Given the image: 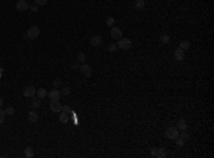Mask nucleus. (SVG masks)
Returning a JSON list of instances; mask_svg holds the SVG:
<instances>
[{
	"mask_svg": "<svg viewBox=\"0 0 214 158\" xmlns=\"http://www.w3.org/2000/svg\"><path fill=\"white\" fill-rule=\"evenodd\" d=\"M34 3H36L37 6H44V4L47 3V0H34Z\"/></svg>",
	"mask_w": 214,
	"mask_h": 158,
	"instance_id": "obj_32",
	"label": "nucleus"
},
{
	"mask_svg": "<svg viewBox=\"0 0 214 158\" xmlns=\"http://www.w3.org/2000/svg\"><path fill=\"white\" fill-rule=\"evenodd\" d=\"M117 48L120 50H130L131 48V40L128 39H119V43H117Z\"/></svg>",
	"mask_w": 214,
	"mask_h": 158,
	"instance_id": "obj_3",
	"label": "nucleus"
},
{
	"mask_svg": "<svg viewBox=\"0 0 214 158\" xmlns=\"http://www.w3.org/2000/svg\"><path fill=\"white\" fill-rule=\"evenodd\" d=\"M29 9H30L32 11H37V10H39V6H37V4L34 3V4H32V6H29Z\"/></svg>",
	"mask_w": 214,
	"mask_h": 158,
	"instance_id": "obj_33",
	"label": "nucleus"
},
{
	"mask_svg": "<svg viewBox=\"0 0 214 158\" xmlns=\"http://www.w3.org/2000/svg\"><path fill=\"white\" fill-rule=\"evenodd\" d=\"M1 104H3V98L0 97V107H1Z\"/></svg>",
	"mask_w": 214,
	"mask_h": 158,
	"instance_id": "obj_35",
	"label": "nucleus"
},
{
	"mask_svg": "<svg viewBox=\"0 0 214 158\" xmlns=\"http://www.w3.org/2000/svg\"><path fill=\"white\" fill-rule=\"evenodd\" d=\"M150 154H151L153 157H159V158H164L166 155H167L164 147H154V148H151Z\"/></svg>",
	"mask_w": 214,
	"mask_h": 158,
	"instance_id": "obj_2",
	"label": "nucleus"
},
{
	"mask_svg": "<svg viewBox=\"0 0 214 158\" xmlns=\"http://www.w3.org/2000/svg\"><path fill=\"white\" fill-rule=\"evenodd\" d=\"M61 111H64V113L69 114V113H72V108H70L67 104H64V106H61Z\"/></svg>",
	"mask_w": 214,
	"mask_h": 158,
	"instance_id": "obj_30",
	"label": "nucleus"
},
{
	"mask_svg": "<svg viewBox=\"0 0 214 158\" xmlns=\"http://www.w3.org/2000/svg\"><path fill=\"white\" fill-rule=\"evenodd\" d=\"M174 57H176V60L181 61V60L184 58V50H181V48H177V50L174 51Z\"/></svg>",
	"mask_w": 214,
	"mask_h": 158,
	"instance_id": "obj_16",
	"label": "nucleus"
},
{
	"mask_svg": "<svg viewBox=\"0 0 214 158\" xmlns=\"http://www.w3.org/2000/svg\"><path fill=\"white\" fill-rule=\"evenodd\" d=\"M134 7H136L137 10H143V9L146 7V1H144V0H136Z\"/></svg>",
	"mask_w": 214,
	"mask_h": 158,
	"instance_id": "obj_17",
	"label": "nucleus"
},
{
	"mask_svg": "<svg viewBox=\"0 0 214 158\" xmlns=\"http://www.w3.org/2000/svg\"><path fill=\"white\" fill-rule=\"evenodd\" d=\"M39 36H40V29H39L37 26H32V27H29V30L26 32V37H27V39L34 40V39H37Z\"/></svg>",
	"mask_w": 214,
	"mask_h": 158,
	"instance_id": "obj_1",
	"label": "nucleus"
},
{
	"mask_svg": "<svg viewBox=\"0 0 214 158\" xmlns=\"http://www.w3.org/2000/svg\"><path fill=\"white\" fill-rule=\"evenodd\" d=\"M59 121H60L61 124H67V122H69V114L64 113V111H60V113H59Z\"/></svg>",
	"mask_w": 214,
	"mask_h": 158,
	"instance_id": "obj_14",
	"label": "nucleus"
},
{
	"mask_svg": "<svg viewBox=\"0 0 214 158\" xmlns=\"http://www.w3.org/2000/svg\"><path fill=\"white\" fill-rule=\"evenodd\" d=\"M29 121H30V122H37V121H39V114H37L34 110H32V111L29 113Z\"/></svg>",
	"mask_w": 214,
	"mask_h": 158,
	"instance_id": "obj_15",
	"label": "nucleus"
},
{
	"mask_svg": "<svg viewBox=\"0 0 214 158\" xmlns=\"http://www.w3.org/2000/svg\"><path fill=\"white\" fill-rule=\"evenodd\" d=\"M122 30L119 29V27H111V32H110V36L113 37V39H116V40H119V39H122Z\"/></svg>",
	"mask_w": 214,
	"mask_h": 158,
	"instance_id": "obj_11",
	"label": "nucleus"
},
{
	"mask_svg": "<svg viewBox=\"0 0 214 158\" xmlns=\"http://www.w3.org/2000/svg\"><path fill=\"white\" fill-rule=\"evenodd\" d=\"M36 95H37L39 98H43V97L47 95V91H46L44 88H39V90H36Z\"/></svg>",
	"mask_w": 214,
	"mask_h": 158,
	"instance_id": "obj_21",
	"label": "nucleus"
},
{
	"mask_svg": "<svg viewBox=\"0 0 214 158\" xmlns=\"http://www.w3.org/2000/svg\"><path fill=\"white\" fill-rule=\"evenodd\" d=\"M101 41H103V39H101L100 34H94V36L90 39V44H91L93 47H99V46H101Z\"/></svg>",
	"mask_w": 214,
	"mask_h": 158,
	"instance_id": "obj_10",
	"label": "nucleus"
},
{
	"mask_svg": "<svg viewBox=\"0 0 214 158\" xmlns=\"http://www.w3.org/2000/svg\"><path fill=\"white\" fill-rule=\"evenodd\" d=\"M178 48H181V50H184V51H186V50H188V48H190V41H187V40L181 41V43H180V47H178Z\"/></svg>",
	"mask_w": 214,
	"mask_h": 158,
	"instance_id": "obj_19",
	"label": "nucleus"
},
{
	"mask_svg": "<svg viewBox=\"0 0 214 158\" xmlns=\"http://www.w3.org/2000/svg\"><path fill=\"white\" fill-rule=\"evenodd\" d=\"M4 113H6V114H9V116H13V114H14V108H13L11 106H9V107L4 110Z\"/></svg>",
	"mask_w": 214,
	"mask_h": 158,
	"instance_id": "obj_26",
	"label": "nucleus"
},
{
	"mask_svg": "<svg viewBox=\"0 0 214 158\" xmlns=\"http://www.w3.org/2000/svg\"><path fill=\"white\" fill-rule=\"evenodd\" d=\"M73 70H79L80 69V63H72V66H70Z\"/></svg>",
	"mask_w": 214,
	"mask_h": 158,
	"instance_id": "obj_34",
	"label": "nucleus"
},
{
	"mask_svg": "<svg viewBox=\"0 0 214 158\" xmlns=\"http://www.w3.org/2000/svg\"><path fill=\"white\" fill-rule=\"evenodd\" d=\"M107 50H109V51H111V53H113V51H116V50H117V44H114V43H111V44H109V47H107Z\"/></svg>",
	"mask_w": 214,
	"mask_h": 158,
	"instance_id": "obj_28",
	"label": "nucleus"
},
{
	"mask_svg": "<svg viewBox=\"0 0 214 158\" xmlns=\"http://www.w3.org/2000/svg\"><path fill=\"white\" fill-rule=\"evenodd\" d=\"M4 118H6V113H4V110L0 108V124L4 122Z\"/></svg>",
	"mask_w": 214,
	"mask_h": 158,
	"instance_id": "obj_29",
	"label": "nucleus"
},
{
	"mask_svg": "<svg viewBox=\"0 0 214 158\" xmlns=\"http://www.w3.org/2000/svg\"><path fill=\"white\" fill-rule=\"evenodd\" d=\"M34 94H36V88H34L33 85H26V87L23 88V95H24V97L32 98Z\"/></svg>",
	"mask_w": 214,
	"mask_h": 158,
	"instance_id": "obj_7",
	"label": "nucleus"
},
{
	"mask_svg": "<svg viewBox=\"0 0 214 158\" xmlns=\"http://www.w3.org/2000/svg\"><path fill=\"white\" fill-rule=\"evenodd\" d=\"M187 127H188V125H187V121H186V120L184 118L178 120V122H177V130H178V131H184V130H187Z\"/></svg>",
	"mask_w": 214,
	"mask_h": 158,
	"instance_id": "obj_13",
	"label": "nucleus"
},
{
	"mask_svg": "<svg viewBox=\"0 0 214 158\" xmlns=\"http://www.w3.org/2000/svg\"><path fill=\"white\" fill-rule=\"evenodd\" d=\"M50 110L54 114H59L61 111V104L59 103V100H50Z\"/></svg>",
	"mask_w": 214,
	"mask_h": 158,
	"instance_id": "obj_5",
	"label": "nucleus"
},
{
	"mask_svg": "<svg viewBox=\"0 0 214 158\" xmlns=\"http://www.w3.org/2000/svg\"><path fill=\"white\" fill-rule=\"evenodd\" d=\"M80 73H82L84 77H90V76L93 74V70H91V67H90L88 64L82 63V64H80Z\"/></svg>",
	"mask_w": 214,
	"mask_h": 158,
	"instance_id": "obj_6",
	"label": "nucleus"
},
{
	"mask_svg": "<svg viewBox=\"0 0 214 158\" xmlns=\"http://www.w3.org/2000/svg\"><path fill=\"white\" fill-rule=\"evenodd\" d=\"M47 97H49L50 100H60L61 93H60V90H59V88H53L51 91H49V93H47Z\"/></svg>",
	"mask_w": 214,
	"mask_h": 158,
	"instance_id": "obj_9",
	"label": "nucleus"
},
{
	"mask_svg": "<svg viewBox=\"0 0 214 158\" xmlns=\"http://www.w3.org/2000/svg\"><path fill=\"white\" fill-rule=\"evenodd\" d=\"M24 155L27 158H32L33 155H34V151H33V148L32 147H26L24 148Z\"/></svg>",
	"mask_w": 214,
	"mask_h": 158,
	"instance_id": "obj_18",
	"label": "nucleus"
},
{
	"mask_svg": "<svg viewBox=\"0 0 214 158\" xmlns=\"http://www.w3.org/2000/svg\"><path fill=\"white\" fill-rule=\"evenodd\" d=\"M27 9H29L27 0H19V1L16 3V10H17V11H26Z\"/></svg>",
	"mask_w": 214,
	"mask_h": 158,
	"instance_id": "obj_8",
	"label": "nucleus"
},
{
	"mask_svg": "<svg viewBox=\"0 0 214 158\" xmlns=\"http://www.w3.org/2000/svg\"><path fill=\"white\" fill-rule=\"evenodd\" d=\"M30 107H32L33 110H36V108L40 107V98H39L37 95H36V97H34V95L32 97V100H30Z\"/></svg>",
	"mask_w": 214,
	"mask_h": 158,
	"instance_id": "obj_12",
	"label": "nucleus"
},
{
	"mask_svg": "<svg viewBox=\"0 0 214 158\" xmlns=\"http://www.w3.org/2000/svg\"><path fill=\"white\" fill-rule=\"evenodd\" d=\"M184 143H186V140H183V138H180V137H177V138H176V144H177L178 147H183V145H184Z\"/></svg>",
	"mask_w": 214,
	"mask_h": 158,
	"instance_id": "obj_27",
	"label": "nucleus"
},
{
	"mask_svg": "<svg viewBox=\"0 0 214 158\" xmlns=\"http://www.w3.org/2000/svg\"><path fill=\"white\" fill-rule=\"evenodd\" d=\"M77 61H79V63H84V61H86V54H84V53H82V51H80V53L77 54Z\"/></svg>",
	"mask_w": 214,
	"mask_h": 158,
	"instance_id": "obj_23",
	"label": "nucleus"
},
{
	"mask_svg": "<svg viewBox=\"0 0 214 158\" xmlns=\"http://www.w3.org/2000/svg\"><path fill=\"white\" fill-rule=\"evenodd\" d=\"M53 85H54V88H59L60 85H61V81L59 79H56V80H53Z\"/></svg>",
	"mask_w": 214,
	"mask_h": 158,
	"instance_id": "obj_31",
	"label": "nucleus"
},
{
	"mask_svg": "<svg viewBox=\"0 0 214 158\" xmlns=\"http://www.w3.org/2000/svg\"><path fill=\"white\" fill-rule=\"evenodd\" d=\"M178 137H180V138H183V140H187V138H188V132H187V130H184V131L178 132Z\"/></svg>",
	"mask_w": 214,
	"mask_h": 158,
	"instance_id": "obj_25",
	"label": "nucleus"
},
{
	"mask_svg": "<svg viewBox=\"0 0 214 158\" xmlns=\"http://www.w3.org/2000/svg\"><path fill=\"white\" fill-rule=\"evenodd\" d=\"M106 24L109 26V27H114V17H107V20H106Z\"/></svg>",
	"mask_w": 214,
	"mask_h": 158,
	"instance_id": "obj_22",
	"label": "nucleus"
},
{
	"mask_svg": "<svg viewBox=\"0 0 214 158\" xmlns=\"http://www.w3.org/2000/svg\"><path fill=\"white\" fill-rule=\"evenodd\" d=\"M160 43H161V44L170 43V36H169V34H161V36H160Z\"/></svg>",
	"mask_w": 214,
	"mask_h": 158,
	"instance_id": "obj_20",
	"label": "nucleus"
},
{
	"mask_svg": "<svg viewBox=\"0 0 214 158\" xmlns=\"http://www.w3.org/2000/svg\"><path fill=\"white\" fill-rule=\"evenodd\" d=\"M60 93H61V95H69L70 94V87H63L60 90Z\"/></svg>",
	"mask_w": 214,
	"mask_h": 158,
	"instance_id": "obj_24",
	"label": "nucleus"
},
{
	"mask_svg": "<svg viewBox=\"0 0 214 158\" xmlns=\"http://www.w3.org/2000/svg\"><path fill=\"white\" fill-rule=\"evenodd\" d=\"M166 137L170 138V140H176L178 137V130L177 127H169L167 131H166Z\"/></svg>",
	"mask_w": 214,
	"mask_h": 158,
	"instance_id": "obj_4",
	"label": "nucleus"
}]
</instances>
